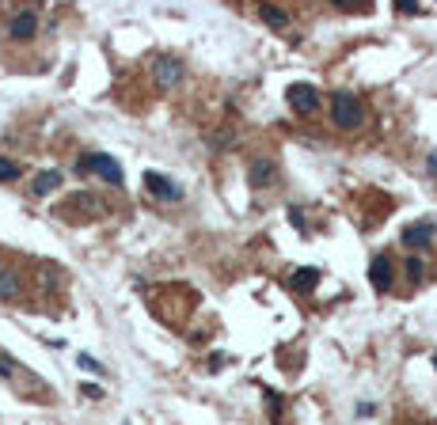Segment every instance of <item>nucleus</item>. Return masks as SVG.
Returning a JSON list of instances; mask_svg holds the SVG:
<instances>
[{
    "label": "nucleus",
    "instance_id": "nucleus-10",
    "mask_svg": "<svg viewBox=\"0 0 437 425\" xmlns=\"http://www.w3.org/2000/svg\"><path fill=\"white\" fill-rule=\"evenodd\" d=\"M316 285H320V270H316V266H305V270L289 274V289H293V293H312Z\"/></svg>",
    "mask_w": 437,
    "mask_h": 425
},
{
    "label": "nucleus",
    "instance_id": "nucleus-2",
    "mask_svg": "<svg viewBox=\"0 0 437 425\" xmlns=\"http://www.w3.org/2000/svg\"><path fill=\"white\" fill-rule=\"evenodd\" d=\"M76 171L80 175H99L103 182H110V186H122V167H118V160L115 156H103V152H91V156H84L80 164H76Z\"/></svg>",
    "mask_w": 437,
    "mask_h": 425
},
{
    "label": "nucleus",
    "instance_id": "nucleus-8",
    "mask_svg": "<svg viewBox=\"0 0 437 425\" xmlns=\"http://www.w3.org/2000/svg\"><path fill=\"white\" fill-rule=\"evenodd\" d=\"M403 243L407 247H429V243H437V224H429V221L407 224V228H403Z\"/></svg>",
    "mask_w": 437,
    "mask_h": 425
},
{
    "label": "nucleus",
    "instance_id": "nucleus-9",
    "mask_svg": "<svg viewBox=\"0 0 437 425\" xmlns=\"http://www.w3.org/2000/svg\"><path fill=\"white\" fill-rule=\"evenodd\" d=\"M369 281L377 293H388V289H392V262H388L384 254H377V258L369 262Z\"/></svg>",
    "mask_w": 437,
    "mask_h": 425
},
{
    "label": "nucleus",
    "instance_id": "nucleus-4",
    "mask_svg": "<svg viewBox=\"0 0 437 425\" xmlns=\"http://www.w3.org/2000/svg\"><path fill=\"white\" fill-rule=\"evenodd\" d=\"M58 212H61V217H65V221H73V212H80L76 221H91V217H99V212H103V205L95 202V197H91V194H73V197H69V202L61 205Z\"/></svg>",
    "mask_w": 437,
    "mask_h": 425
},
{
    "label": "nucleus",
    "instance_id": "nucleus-7",
    "mask_svg": "<svg viewBox=\"0 0 437 425\" xmlns=\"http://www.w3.org/2000/svg\"><path fill=\"white\" fill-rule=\"evenodd\" d=\"M152 73H156V88H160V91H172L175 84L182 80V65H179L175 58H160Z\"/></svg>",
    "mask_w": 437,
    "mask_h": 425
},
{
    "label": "nucleus",
    "instance_id": "nucleus-6",
    "mask_svg": "<svg viewBox=\"0 0 437 425\" xmlns=\"http://www.w3.org/2000/svg\"><path fill=\"white\" fill-rule=\"evenodd\" d=\"M8 34L16 42H31L34 34H38V16H34V12H16V16L8 19Z\"/></svg>",
    "mask_w": 437,
    "mask_h": 425
},
{
    "label": "nucleus",
    "instance_id": "nucleus-15",
    "mask_svg": "<svg viewBox=\"0 0 437 425\" xmlns=\"http://www.w3.org/2000/svg\"><path fill=\"white\" fill-rule=\"evenodd\" d=\"M16 179H19V164H12V160L0 156V182H16Z\"/></svg>",
    "mask_w": 437,
    "mask_h": 425
},
{
    "label": "nucleus",
    "instance_id": "nucleus-17",
    "mask_svg": "<svg viewBox=\"0 0 437 425\" xmlns=\"http://www.w3.org/2000/svg\"><path fill=\"white\" fill-rule=\"evenodd\" d=\"M266 406H270V417L281 425V402H278V395H274V391H266Z\"/></svg>",
    "mask_w": 437,
    "mask_h": 425
},
{
    "label": "nucleus",
    "instance_id": "nucleus-16",
    "mask_svg": "<svg viewBox=\"0 0 437 425\" xmlns=\"http://www.w3.org/2000/svg\"><path fill=\"white\" fill-rule=\"evenodd\" d=\"M422 274H426V266H422V258H414V254H411V258H407V278H411L414 285H418V281H422Z\"/></svg>",
    "mask_w": 437,
    "mask_h": 425
},
{
    "label": "nucleus",
    "instance_id": "nucleus-19",
    "mask_svg": "<svg viewBox=\"0 0 437 425\" xmlns=\"http://www.w3.org/2000/svg\"><path fill=\"white\" fill-rule=\"evenodd\" d=\"M80 391L88 395V399H103V387H95V384H84Z\"/></svg>",
    "mask_w": 437,
    "mask_h": 425
},
{
    "label": "nucleus",
    "instance_id": "nucleus-14",
    "mask_svg": "<svg viewBox=\"0 0 437 425\" xmlns=\"http://www.w3.org/2000/svg\"><path fill=\"white\" fill-rule=\"evenodd\" d=\"M259 16H263V23H270V27H285L289 23V16L281 8H274V4H263V8H259Z\"/></svg>",
    "mask_w": 437,
    "mask_h": 425
},
{
    "label": "nucleus",
    "instance_id": "nucleus-11",
    "mask_svg": "<svg viewBox=\"0 0 437 425\" xmlns=\"http://www.w3.org/2000/svg\"><path fill=\"white\" fill-rule=\"evenodd\" d=\"M274 175H278V171H274V164H270V160H255V164L248 167V179H251V186H259V190H263V186H270V182H274Z\"/></svg>",
    "mask_w": 437,
    "mask_h": 425
},
{
    "label": "nucleus",
    "instance_id": "nucleus-13",
    "mask_svg": "<svg viewBox=\"0 0 437 425\" xmlns=\"http://www.w3.org/2000/svg\"><path fill=\"white\" fill-rule=\"evenodd\" d=\"M16 296H19V281H16V274L0 266V300H16Z\"/></svg>",
    "mask_w": 437,
    "mask_h": 425
},
{
    "label": "nucleus",
    "instance_id": "nucleus-3",
    "mask_svg": "<svg viewBox=\"0 0 437 425\" xmlns=\"http://www.w3.org/2000/svg\"><path fill=\"white\" fill-rule=\"evenodd\" d=\"M285 99L297 114H316V106H320V91H316L312 84H289Z\"/></svg>",
    "mask_w": 437,
    "mask_h": 425
},
{
    "label": "nucleus",
    "instance_id": "nucleus-20",
    "mask_svg": "<svg viewBox=\"0 0 437 425\" xmlns=\"http://www.w3.org/2000/svg\"><path fill=\"white\" fill-rule=\"evenodd\" d=\"M289 221H293L300 232H305V212H300V209H289Z\"/></svg>",
    "mask_w": 437,
    "mask_h": 425
},
{
    "label": "nucleus",
    "instance_id": "nucleus-5",
    "mask_svg": "<svg viewBox=\"0 0 437 425\" xmlns=\"http://www.w3.org/2000/svg\"><path fill=\"white\" fill-rule=\"evenodd\" d=\"M145 186H149V194L160 197V202H179V197H182V190L175 186L167 175H160V171H145Z\"/></svg>",
    "mask_w": 437,
    "mask_h": 425
},
{
    "label": "nucleus",
    "instance_id": "nucleus-21",
    "mask_svg": "<svg viewBox=\"0 0 437 425\" xmlns=\"http://www.w3.org/2000/svg\"><path fill=\"white\" fill-rule=\"evenodd\" d=\"M12 372V365H4V361H0V376H8Z\"/></svg>",
    "mask_w": 437,
    "mask_h": 425
},
{
    "label": "nucleus",
    "instance_id": "nucleus-1",
    "mask_svg": "<svg viewBox=\"0 0 437 425\" xmlns=\"http://www.w3.org/2000/svg\"><path fill=\"white\" fill-rule=\"evenodd\" d=\"M331 122H335L338 130H357V125L365 122L362 103H357L350 91H335V95H331Z\"/></svg>",
    "mask_w": 437,
    "mask_h": 425
},
{
    "label": "nucleus",
    "instance_id": "nucleus-18",
    "mask_svg": "<svg viewBox=\"0 0 437 425\" xmlns=\"http://www.w3.org/2000/svg\"><path fill=\"white\" fill-rule=\"evenodd\" d=\"M80 365H84V368H91V372H103V365H99L95 357H88V353H80Z\"/></svg>",
    "mask_w": 437,
    "mask_h": 425
},
{
    "label": "nucleus",
    "instance_id": "nucleus-12",
    "mask_svg": "<svg viewBox=\"0 0 437 425\" xmlns=\"http://www.w3.org/2000/svg\"><path fill=\"white\" fill-rule=\"evenodd\" d=\"M58 186H61V171H42V175H34L31 194L34 197H46V194H54Z\"/></svg>",
    "mask_w": 437,
    "mask_h": 425
}]
</instances>
